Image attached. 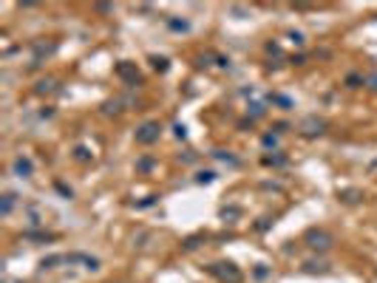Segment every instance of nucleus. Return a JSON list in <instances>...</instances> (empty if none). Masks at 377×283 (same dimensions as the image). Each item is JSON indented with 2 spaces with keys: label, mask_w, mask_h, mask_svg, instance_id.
<instances>
[{
  "label": "nucleus",
  "mask_w": 377,
  "mask_h": 283,
  "mask_svg": "<svg viewBox=\"0 0 377 283\" xmlns=\"http://www.w3.org/2000/svg\"><path fill=\"white\" fill-rule=\"evenodd\" d=\"M207 272L216 277V280H221V283H241V269L235 266V263H230V261H216V263H210L207 266Z\"/></svg>",
  "instance_id": "1"
},
{
  "label": "nucleus",
  "mask_w": 377,
  "mask_h": 283,
  "mask_svg": "<svg viewBox=\"0 0 377 283\" xmlns=\"http://www.w3.org/2000/svg\"><path fill=\"white\" fill-rule=\"evenodd\" d=\"M304 241H306V247L315 249V252H326L334 244L332 232H326V229H309V232L304 235Z\"/></svg>",
  "instance_id": "2"
},
{
  "label": "nucleus",
  "mask_w": 377,
  "mask_h": 283,
  "mask_svg": "<svg viewBox=\"0 0 377 283\" xmlns=\"http://www.w3.org/2000/svg\"><path fill=\"white\" fill-rule=\"evenodd\" d=\"M159 136H162V125L159 122H145V125H139L136 127V133H134V139H136V145H153V142H159Z\"/></svg>",
  "instance_id": "3"
},
{
  "label": "nucleus",
  "mask_w": 377,
  "mask_h": 283,
  "mask_svg": "<svg viewBox=\"0 0 377 283\" xmlns=\"http://www.w3.org/2000/svg\"><path fill=\"white\" fill-rule=\"evenodd\" d=\"M116 77L125 79L131 88H136V85L142 82V74H139V68H136L134 63H119V65H116Z\"/></svg>",
  "instance_id": "4"
},
{
  "label": "nucleus",
  "mask_w": 377,
  "mask_h": 283,
  "mask_svg": "<svg viewBox=\"0 0 377 283\" xmlns=\"http://www.w3.org/2000/svg\"><path fill=\"white\" fill-rule=\"evenodd\" d=\"M323 130H326V122H323V119H318V116H306V119L301 122V133H304V136H309V139L320 136Z\"/></svg>",
  "instance_id": "5"
},
{
  "label": "nucleus",
  "mask_w": 377,
  "mask_h": 283,
  "mask_svg": "<svg viewBox=\"0 0 377 283\" xmlns=\"http://www.w3.org/2000/svg\"><path fill=\"white\" fill-rule=\"evenodd\" d=\"M12 173L20 178H31L34 176V162H31L29 156H17L15 162H12Z\"/></svg>",
  "instance_id": "6"
},
{
  "label": "nucleus",
  "mask_w": 377,
  "mask_h": 283,
  "mask_svg": "<svg viewBox=\"0 0 377 283\" xmlns=\"http://www.w3.org/2000/svg\"><path fill=\"white\" fill-rule=\"evenodd\" d=\"M15 204H17V196H15V193H6V196H3V201H0V215H3V218H9V215H12V210H15Z\"/></svg>",
  "instance_id": "7"
},
{
  "label": "nucleus",
  "mask_w": 377,
  "mask_h": 283,
  "mask_svg": "<svg viewBox=\"0 0 377 283\" xmlns=\"http://www.w3.org/2000/svg\"><path fill=\"white\" fill-rule=\"evenodd\" d=\"M261 145H264V150H275L278 145H281V133H264Z\"/></svg>",
  "instance_id": "8"
},
{
  "label": "nucleus",
  "mask_w": 377,
  "mask_h": 283,
  "mask_svg": "<svg viewBox=\"0 0 377 283\" xmlns=\"http://www.w3.org/2000/svg\"><path fill=\"white\" fill-rule=\"evenodd\" d=\"M60 263H65V255H49L40 261V269H57Z\"/></svg>",
  "instance_id": "9"
},
{
  "label": "nucleus",
  "mask_w": 377,
  "mask_h": 283,
  "mask_svg": "<svg viewBox=\"0 0 377 283\" xmlns=\"http://www.w3.org/2000/svg\"><path fill=\"white\" fill-rule=\"evenodd\" d=\"M261 162L267 164V167H284V164H286V156H284V153H272V156H264Z\"/></svg>",
  "instance_id": "10"
},
{
  "label": "nucleus",
  "mask_w": 377,
  "mask_h": 283,
  "mask_svg": "<svg viewBox=\"0 0 377 283\" xmlns=\"http://www.w3.org/2000/svg\"><path fill=\"white\" fill-rule=\"evenodd\" d=\"M213 156L219 159V162L230 164V167H238V164H241V162H238V159H235L233 153H227V150H213Z\"/></svg>",
  "instance_id": "11"
},
{
  "label": "nucleus",
  "mask_w": 377,
  "mask_h": 283,
  "mask_svg": "<svg viewBox=\"0 0 377 283\" xmlns=\"http://www.w3.org/2000/svg\"><path fill=\"white\" fill-rule=\"evenodd\" d=\"M247 113H249V119L256 122V119H261L264 113H267V108H264L261 102H249V105H247Z\"/></svg>",
  "instance_id": "12"
},
{
  "label": "nucleus",
  "mask_w": 377,
  "mask_h": 283,
  "mask_svg": "<svg viewBox=\"0 0 377 283\" xmlns=\"http://www.w3.org/2000/svg\"><path fill=\"white\" fill-rule=\"evenodd\" d=\"M167 28H171V31H190V23L179 20V17H167Z\"/></svg>",
  "instance_id": "13"
},
{
  "label": "nucleus",
  "mask_w": 377,
  "mask_h": 283,
  "mask_svg": "<svg viewBox=\"0 0 377 283\" xmlns=\"http://www.w3.org/2000/svg\"><path fill=\"white\" fill-rule=\"evenodd\" d=\"M74 159H77V162H82V164H86V162H91V159H94V153H91V150L86 148V145H79V148H74Z\"/></svg>",
  "instance_id": "14"
},
{
  "label": "nucleus",
  "mask_w": 377,
  "mask_h": 283,
  "mask_svg": "<svg viewBox=\"0 0 377 283\" xmlns=\"http://www.w3.org/2000/svg\"><path fill=\"white\" fill-rule=\"evenodd\" d=\"M221 218L224 221H238L241 218V207H224V210H221Z\"/></svg>",
  "instance_id": "15"
},
{
  "label": "nucleus",
  "mask_w": 377,
  "mask_h": 283,
  "mask_svg": "<svg viewBox=\"0 0 377 283\" xmlns=\"http://www.w3.org/2000/svg\"><path fill=\"white\" fill-rule=\"evenodd\" d=\"M57 91V82L54 79H40L37 82V93H54Z\"/></svg>",
  "instance_id": "16"
},
{
  "label": "nucleus",
  "mask_w": 377,
  "mask_h": 283,
  "mask_svg": "<svg viewBox=\"0 0 377 283\" xmlns=\"http://www.w3.org/2000/svg\"><path fill=\"white\" fill-rule=\"evenodd\" d=\"M270 102H275V105H281V111H289L292 108V99L289 97H281V93H272Z\"/></svg>",
  "instance_id": "17"
},
{
  "label": "nucleus",
  "mask_w": 377,
  "mask_h": 283,
  "mask_svg": "<svg viewBox=\"0 0 377 283\" xmlns=\"http://www.w3.org/2000/svg\"><path fill=\"white\" fill-rule=\"evenodd\" d=\"M196 181H199V184H213L216 173H213V170H199V173H196Z\"/></svg>",
  "instance_id": "18"
},
{
  "label": "nucleus",
  "mask_w": 377,
  "mask_h": 283,
  "mask_svg": "<svg viewBox=\"0 0 377 283\" xmlns=\"http://www.w3.org/2000/svg\"><path fill=\"white\" fill-rule=\"evenodd\" d=\"M304 269H306V272H326L329 263H323V261H306Z\"/></svg>",
  "instance_id": "19"
},
{
  "label": "nucleus",
  "mask_w": 377,
  "mask_h": 283,
  "mask_svg": "<svg viewBox=\"0 0 377 283\" xmlns=\"http://www.w3.org/2000/svg\"><path fill=\"white\" fill-rule=\"evenodd\" d=\"M23 238H29V241H54V235H51V232H34V229H29V232L23 235Z\"/></svg>",
  "instance_id": "20"
},
{
  "label": "nucleus",
  "mask_w": 377,
  "mask_h": 283,
  "mask_svg": "<svg viewBox=\"0 0 377 283\" xmlns=\"http://www.w3.org/2000/svg\"><path fill=\"white\" fill-rule=\"evenodd\" d=\"M360 196H363L360 190H343V193H341V198L346 201V204H355V201H360Z\"/></svg>",
  "instance_id": "21"
},
{
  "label": "nucleus",
  "mask_w": 377,
  "mask_h": 283,
  "mask_svg": "<svg viewBox=\"0 0 377 283\" xmlns=\"http://www.w3.org/2000/svg\"><path fill=\"white\" fill-rule=\"evenodd\" d=\"M360 85H366V77H360V74H349L346 77V88H360Z\"/></svg>",
  "instance_id": "22"
},
{
  "label": "nucleus",
  "mask_w": 377,
  "mask_h": 283,
  "mask_svg": "<svg viewBox=\"0 0 377 283\" xmlns=\"http://www.w3.org/2000/svg\"><path fill=\"white\" fill-rule=\"evenodd\" d=\"M150 63H153V68H156L159 74H164V71L171 68V63H167L164 57H150Z\"/></svg>",
  "instance_id": "23"
},
{
  "label": "nucleus",
  "mask_w": 377,
  "mask_h": 283,
  "mask_svg": "<svg viewBox=\"0 0 377 283\" xmlns=\"http://www.w3.org/2000/svg\"><path fill=\"white\" fill-rule=\"evenodd\" d=\"M150 167H153V159H150V156H142V159L136 162V170H139V173H148Z\"/></svg>",
  "instance_id": "24"
},
{
  "label": "nucleus",
  "mask_w": 377,
  "mask_h": 283,
  "mask_svg": "<svg viewBox=\"0 0 377 283\" xmlns=\"http://www.w3.org/2000/svg\"><path fill=\"white\" fill-rule=\"evenodd\" d=\"M119 111H122V108H119V99H114V102H105V108H102V113H105V116H111V113L116 116Z\"/></svg>",
  "instance_id": "25"
},
{
  "label": "nucleus",
  "mask_w": 377,
  "mask_h": 283,
  "mask_svg": "<svg viewBox=\"0 0 377 283\" xmlns=\"http://www.w3.org/2000/svg\"><path fill=\"white\" fill-rule=\"evenodd\" d=\"M366 88L377 93V71H374V74H369V77H366Z\"/></svg>",
  "instance_id": "26"
},
{
  "label": "nucleus",
  "mask_w": 377,
  "mask_h": 283,
  "mask_svg": "<svg viewBox=\"0 0 377 283\" xmlns=\"http://www.w3.org/2000/svg\"><path fill=\"white\" fill-rule=\"evenodd\" d=\"M199 241H201L199 235H193V238H187L185 244H182V247H185V249H196V247H199Z\"/></svg>",
  "instance_id": "27"
},
{
  "label": "nucleus",
  "mask_w": 377,
  "mask_h": 283,
  "mask_svg": "<svg viewBox=\"0 0 377 283\" xmlns=\"http://www.w3.org/2000/svg\"><path fill=\"white\" fill-rule=\"evenodd\" d=\"M173 133H176V139H185V136H187V127H185V125H173Z\"/></svg>",
  "instance_id": "28"
},
{
  "label": "nucleus",
  "mask_w": 377,
  "mask_h": 283,
  "mask_svg": "<svg viewBox=\"0 0 377 283\" xmlns=\"http://www.w3.org/2000/svg\"><path fill=\"white\" fill-rule=\"evenodd\" d=\"M289 40L295 42V45H304V34H301V31H289Z\"/></svg>",
  "instance_id": "29"
},
{
  "label": "nucleus",
  "mask_w": 377,
  "mask_h": 283,
  "mask_svg": "<svg viewBox=\"0 0 377 283\" xmlns=\"http://www.w3.org/2000/svg\"><path fill=\"white\" fill-rule=\"evenodd\" d=\"M270 224H272L270 218H261V221L256 224V229H258V232H264V229H270Z\"/></svg>",
  "instance_id": "30"
},
{
  "label": "nucleus",
  "mask_w": 377,
  "mask_h": 283,
  "mask_svg": "<svg viewBox=\"0 0 377 283\" xmlns=\"http://www.w3.org/2000/svg\"><path fill=\"white\" fill-rule=\"evenodd\" d=\"M57 190H60V193H63V196H65V198H71V196H74V193H71V187H65V184H63V181H57Z\"/></svg>",
  "instance_id": "31"
},
{
  "label": "nucleus",
  "mask_w": 377,
  "mask_h": 283,
  "mask_svg": "<svg viewBox=\"0 0 377 283\" xmlns=\"http://www.w3.org/2000/svg\"><path fill=\"white\" fill-rule=\"evenodd\" d=\"M267 275H270V272H267V266H264V263H258V269H256V277L261 280V277H267Z\"/></svg>",
  "instance_id": "32"
}]
</instances>
